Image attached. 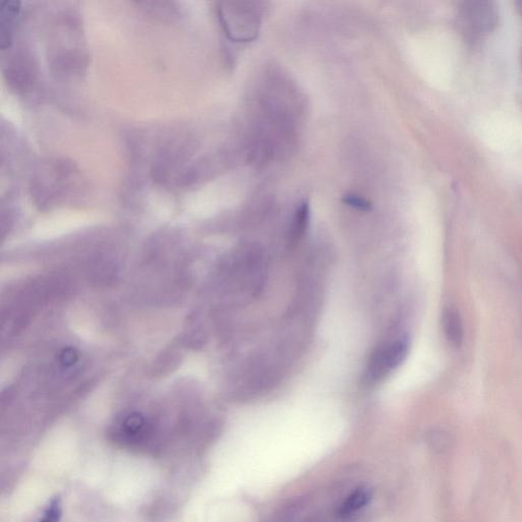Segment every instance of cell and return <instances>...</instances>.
Segmentation results:
<instances>
[{
    "label": "cell",
    "instance_id": "8",
    "mask_svg": "<svg viewBox=\"0 0 522 522\" xmlns=\"http://www.w3.org/2000/svg\"><path fill=\"white\" fill-rule=\"evenodd\" d=\"M344 202L346 205L352 206V207L357 208L360 210H371V203L369 201L365 200L364 198L360 197L357 195H346L344 197Z\"/></svg>",
    "mask_w": 522,
    "mask_h": 522
},
{
    "label": "cell",
    "instance_id": "5",
    "mask_svg": "<svg viewBox=\"0 0 522 522\" xmlns=\"http://www.w3.org/2000/svg\"><path fill=\"white\" fill-rule=\"evenodd\" d=\"M430 443L435 451L442 453V452L447 451L450 448L452 440L450 435L447 433L439 430V432L433 433L430 435Z\"/></svg>",
    "mask_w": 522,
    "mask_h": 522
},
{
    "label": "cell",
    "instance_id": "3",
    "mask_svg": "<svg viewBox=\"0 0 522 522\" xmlns=\"http://www.w3.org/2000/svg\"><path fill=\"white\" fill-rule=\"evenodd\" d=\"M372 496V491L371 489L367 486H361L358 488L357 490L353 491L350 496L345 501L343 504L341 505L340 509H339V515L341 517L351 516L354 514L358 510L364 508L367 503L371 501Z\"/></svg>",
    "mask_w": 522,
    "mask_h": 522
},
{
    "label": "cell",
    "instance_id": "6",
    "mask_svg": "<svg viewBox=\"0 0 522 522\" xmlns=\"http://www.w3.org/2000/svg\"><path fill=\"white\" fill-rule=\"evenodd\" d=\"M308 203H303L297 212L296 219H295L294 234L296 237H300L305 231L306 226H308Z\"/></svg>",
    "mask_w": 522,
    "mask_h": 522
},
{
    "label": "cell",
    "instance_id": "2",
    "mask_svg": "<svg viewBox=\"0 0 522 522\" xmlns=\"http://www.w3.org/2000/svg\"><path fill=\"white\" fill-rule=\"evenodd\" d=\"M442 325L447 341L454 348H460L464 339L462 320L455 308H447L442 315Z\"/></svg>",
    "mask_w": 522,
    "mask_h": 522
},
{
    "label": "cell",
    "instance_id": "9",
    "mask_svg": "<svg viewBox=\"0 0 522 522\" xmlns=\"http://www.w3.org/2000/svg\"><path fill=\"white\" fill-rule=\"evenodd\" d=\"M60 357H62V364H64L65 366H71L77 361V357H77L76 352L72 349H67L62 352Z\"/></svg>",
    "mask_w": 522,
    "mask_h": 522
},
{
    "label": "cell",
    "instance_id": "4",
    "mask_svg": "<svg viewBox=\"0 0 522 522\" xmlns=\"http://www.w3.org/2000/svg\"><path fill=\"white\" fill-rule=\"evenodd\" d=\"M62 516V502L60 496L51 499L39 522H60Z\"/></svg>",
    "mask_w": 522,
    "mask_h": 522
},
{
    "label": "cell",
    "instance_id": "1",
    "mask_svg": "<svg viewBox=\"0 0 522 522\" xmlns=\"http://www.w3.org/2000/svg\"><path fill=\"white\" fill-rule=\"evenodd\" d=\"M410 343L407 337L396 339L384 344L374 351L367 366L366 376L369 381H379L394 371L406 359Z\"/></svg>",
    "mask_w": 522,
    "mask_h": 522
},
{
    "label": "cell",
    "instance_id": "7",
    "mask_svg": "<svg viewBox=\"0 0 522 522\" xmlns=\"http://www.w3.org/2000/svg\"><path fill=\"white\" fill-rule=\"evenodd\" d=\"M144 425V420H143L142 416L139 414H131L125 420V428L128 433H137L141 430V428Z\"/></svg>",
    "mask_w": 522,
    "mask_h": 522
}]
</instances>
